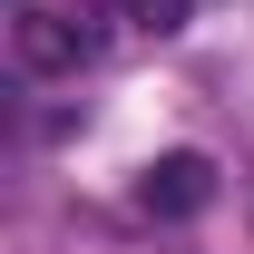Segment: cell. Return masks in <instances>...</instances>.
Returning a JSON list of instances; mask_svg holds the SVG:
<instances>
[{"label":"cell","instance_id":"cell-1","mask_svg":"<svg viewBox=\"0 0 254 254\" xmlns=\"http://www.w3.org/2000/svg\"><path fill=\"white\" fill-rule=\"evenodd\" d=\"M137 205H147V215H205V205H215V166L195 157V147H166V157L137 176Z\"/></svg>","mask_w":254,"mask_h":254},{"label":"cell","instance_id":"cell-2","mask_svg":"<svg viewBox=\"0 0 254 254\" xmlns=\"http://www.w3.org/2000/svg\"><path fill=\"white\" fill-rule=\"evenodd\" d=\"M10 39H20V59H30V68H78V59L98 49L88 30H68L59 10H20V20H10Z\"/></svg>","mask_w":254,"mask_h":254},{"label":"cell","instance_id":"cell-3","mask_svg":"<svg viewBox=\"0 0 254 254\" xmlns=\"http://www.w3.org/2000/svg\"><path fill=\"white\" fill-rule=\"evenodd\" d=\"M127 10H137V30H157V39L186 30V0H127Z\"/></svg>","mask_w":254,"mask_h":254}]
</instances>
